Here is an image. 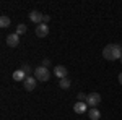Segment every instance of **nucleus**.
I'll return each mask as SVG.
<instances>
[{
	"label": "nucleus",
	"instance_id": "f257e3e1",
	"mask_svg": "<svg viewBox=\"0 0 122 120\" xmlns=\"http://www.w3.org/2000/svg\"><path fill=\"white\" fill-rule=\"evenodd\" d=\"M103 57L106 60H121L122 58V46L119 44H107V46L103 49Z\"/></svg>",
	"mask_w": 122,
	"mask_h": 120
},
{
	"label": "nucleus",
	"instance_id": "f03ea898",
	"mask_svg": "<svg viewBox=\"0 0 122 120\" xmlns=\"http://www.w3.org/2000/svg\"><path fill=\"white\" fill-rule=\"evenodd\" d=\"M34 78H36L38 81H42V83L49 81V78H51V72H49V68L42 67V65L36 67V70H34Z\"/></svg>",
	"mask_w": 122,
	"mask_h": 120
},
{
	"label": "nucleus",
	"instance_id": "7ed1b4c3",
	"mask_svg": "<svg viewBox=\"0 0 122 120\" xmlns=\"http://www.w3.org/2000/svg\"><path fill=\"white\" fill-rule=\"evenodd\" d=\"M86 104H88L91 109L98 107V106L101 104V94H99V92H96V91L90 92V94H88V97H86Z\"/></svg>",
	"mask_w": 122,
	"mask_h": 120
},
{
	"label": "nucleus",
	"instance_id": "20e7f679",
	"mask_svg": "<svg viewBox=\"0 0 122 120\" xmlns=\"http://www.w3.org/2000/svg\"><path fill=\"white\" fill-rule=\"evenodd\" d=\"M36 83H38V80H36L34 76H28V78L23 81V86H25L26 91H34V89H36Z\"/></svg>",
	"mask_w": 122,
	"mask_h": 120
},
{
	"label": "nucleus",
	"instance_id": "39448f33",
	"mask_svg": "<svg viewBox=\"0 0 122 120\" xmlns=\"http://www.w3.org/2000/svg\"><path fill=\"white\" fill-rule=\"evenodd\" d=\"M47 34H49V24L41 23V24L36 26V36L38 37H46Z\"/></svg>",
	"mask_w": 122,
	"mask_h": 120
},
{
	"label": "nucleus",
	"instance_id": "423d86ee",
	"mask_svg": "<svg viewBox=\"0 0 122 120\" xmlns=\"http://www.w3.org/2000/svg\"><path fill=\"white\" fill-rule=\"evenodd\" d=\"M42 18H44V15H42L41 11H38V10H33V11L29 13V19H31L33 23H36V26L42 23Z\"/></svg>",
	"mask_w": 122,
	"mask_h": 120
},
{
	"label": "nucleus",
	"instance_id": "0eeeda50",
	"mask_svg": "<svg viewBox=\"0 0 122 120\" xmlns=\"http://www.w3.org/2000/svg\"><path fill=\"white\" fill-rule=\"evenodd\" d=\"M20 44V36L16 33H13V34H8L7 36V46L8 47H16Z\"/></svg>",
	"mask_w": 122,
	"mask_h": 120
},
{
	"label": "nucleus",
	"instance_id": "6e6552de",
	"mask_svg": "<svg viewBox=\"0 0 122 120\" xmlns=\"http://www.w3.org/2000/svg\"><path fill=\"white\" fill-rule=\"evenodd\" d=\"M67 68L64 65H56V68H54V75H56L59 80H62V78H67Z\"/></svg>",
	"mask_w": 122,
	"mask_h": 120
},
{
	"label": "nucleus",
	"instance_id": "1a4fd4ad",
	"mask_svg": "<svg viewBox=\"0 0 122 120\" xmlns=\"http://www.w3.org/2000/svg\"><path fill=\"white\" fill-rule=\"evenodd\" d=\"M86 109H88V104L86 102H75L73 104V110H75V114H85L86 112Z\"/></svg>",
	"mask_w": 122,
	"mask_h": 120
},
{
	"label": "nucleus",
	"instance_id": "9d476101",
	"mask_svg": "<svg viewBox=\"0 0 122 120\" xmlns=\"http://www.w3.org/2000/svg\"><path fill=\"white\" fill-rule=\"evenodd\" d=\"M11 78H13L15 81H25V80H26L28 76H26V73H25V72H23V70L20 68V70H15V72H13Z\"/></svg>",
	"mask_w": 122,
	"mask_h": 120
},
{
	"label": "nucleus",
	"instance_id": "9b49d317",
	"mask_svg": "<svg viewBox=\"0 0 122 120\" xmlns=\"http://www.w3.org/2000/svg\"><path fill=\"white\" fill-rule=\"evenodd\" d=\"M88 119H91V120H99V119H101V112L98 110L96 107H94V109H90V110H88Z\"/></svg>",
	"mask_w": 122,
	"mask_h": 120
},
{
	"label": "nucleus",
	"instance_id": "f8f14e48",
	"mask_svg": "<svg viewBox=\"0 0 122 120\" xmlns=\"http://www.w3.org/2000/svg\"><path fill=\"white\" fill-rule=\"evenodd\" d=\"M70 80H68V78H62V80H59V86H60V88H62V89H68V88H70Z\"/></svg>",
	"mask_w": 122,
	"mask_h": 120
},
{
	"label": "nucleus",
	"instance_id": "ddd939ff",
	"mask_svg": "<svg viewBox=\"0 0 122 120\" xmlns=\"http://www.w3.org/2000/svg\"><path fill=\"white\" fill-rule=\"evenodd\" d=\"M10 23H11V21H10V18L3 15V16L0 18V28H8V26H10Z\"/></svg>",
	"mask_w": 122,
	"mask_h": 120
},
{
	"label": "nucleus",
	"instance_id": "4468645a",
	"mask_svg": "<svg viewBox=\"0 0 122 120\" xmlns=\"http://www.w3.org/2000/svg\"><path fill=\"white\" fill-rule=\"evenodd\" d=\"M26 24H23V23H21V24H18V26H16V34H18V36H21V34H25V33H26Z\"/></svg>",
	"mask_w": 122,
	"mask_h": 120
},
{
	"label": "nucleus",
	"instance_id": "2eb2a0df",
	"mask_svg": "<svg viewBox=\"0 0 122 120\" xmlns=\"http://www.w3.org/2000/svg\"><path fill=\"white\" fill-rule=\"evenodd\" d=\"M21 70H23V72L26 73V76H29V73L33 72V70H31V67H29L28 63H23V65H21Z\"/></svg>",
	"mask_w": 122,
	"mask_h": 120
},
{
	"label": "nucleus",
	"instance_id": "dca6fc26",
	"mask_svg": "<svg viewBox=\"0 0 122 120\" xmlns=\"http://www.w3.org/2000/svg\"><path fill=\"white\" fill-rule=\"evenodd\" d=\"M86 97H88V94H85V92H78V101H80V102H86Z\"/></svg>",
	"mask_w": 122,
	"mask_h": 120
},
{
	"label": "nucleus",
	"instance_id": "f3484780",
	"mask_svg": "<svg viewBox=\"0 0 122 120\" xmlns=\"http://www.w3.org/2000/svg\"><path fill=\"white\" fill-rule=\"evenodd\" d=\"M49 21H51V16H49V15H44V18H42V23H49Z\"/></svg>",
	"mask_w": 122,
	"mask_h": 120
},
{
	"label": "nucleus",
	"instance_id": "a211bd4d",
	"mask_svg": "<svg viewBox=\"0 0 122 120\" xmlns=\"http://www.w3.org/2000/svg\"><path fill=\"white\" fill-rule=\"evenodd\" d=\"M47 65H51V60H49V58H44V60H42V67L47 68Z\"/></svg>",
	"mask_w": 122,
	"mask_h": 120
},
{
	"label": "nucleus",
	"instance_id": "6ab92c4d",
	"mask_svg": "<svg viewBox=\"0 0 122 120\" xmlns=\"http://www.w3.org/2000/svg\"><path fill=\"white\" fill-rule=\"evenodd\" d=\"M117 80H119V84L122 86V73H119V76H117Z\"/></svg>",
	"mask_w": 122,
	"mask_h": 120
},
{
	"label": "nucleus",
	"instance_id": "aec40b11",
	"mask_svg": "<svg viewBox=\"0 0 122 120\" xmlns=\"http://www.w3.org/2000/svg\"><path fill=\"white\" fill-rule=\"evenodd\" d=\"M121 63H122V58H121Z\"/></svg>",
	"mask_w": 122,
	"mask_h": 120
}]
</instances>
